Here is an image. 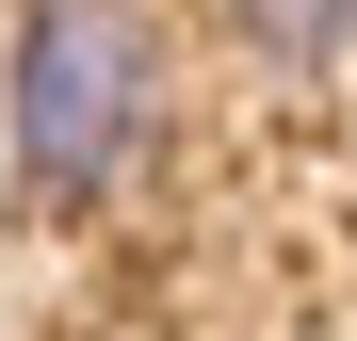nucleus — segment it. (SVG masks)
Returning a JSON list of instances; mask_svg holds the SVG:
<instances>
[{
	"label": "nucleus",
	"mask_w": 357,
	"mask_h": 341,
	"mask_svg": "<svg viewBox=\"0 0 357 341\" xmlns=\"http://www.w3.org/2000/svg\"><path fill=\"white\" fill-rule=\"evenodd\" d=\"M146 130H162V17L146 0H33L17 66H0V146H17L33 211L130 195Z\"/></svg>",
	"instance_id": "nucleus-1"
},
{
	"label": "nucleus",
	"mask_w": 357,
	"mask_h": 341,
	"mask_svg": "<svg viewBox=\"0 0 357 341\" xmlns=\"http://www.w3.org/2000/svg\"><path fill=\"white\" fill-rule=\"evenodd\" d=\"M227 49H260V66H341L357 49V0H211Z\"/></svg>",
	"instance_id": "nucleus-2"
}]
</instances>
